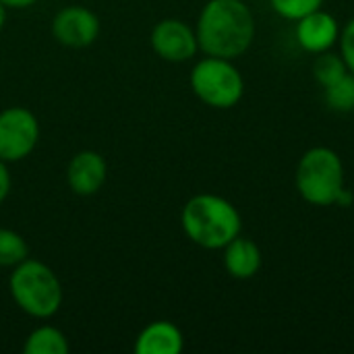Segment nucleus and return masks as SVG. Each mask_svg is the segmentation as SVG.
Here are the masks:
<instances>
[{
	"instance_id": "9b49d317",
	"label": "nucleus",
	"mask_w": 354,
	"mask_h": 354,
	"mask_svg": "<svg viewBox=\"0 0 354 354\" xmlns=\"http://www.w3.org/2000/svg\"><path fill=\"white\" fill-rule=\"evenodd\" d=\"M224 270L234 280H251L263 266L261 249L255 241L239 234L224 249Z\"/></svg>"
},
{
	"instance_id": "a211bd4d",
	"label": "nucleus",
	"mask_w": 354,
	"mask_h": 354,
	"mask_svg": "<svg viewBox=\"0 0 354 354\" xmlns=\"http://www.w3.org/2000/svg\"><path fill=\"white\" fill-rule=\"evenodd\" d=\"M340 56L346 62V68L354 75V17L340 29Z\"/></svg>"
},
{
	"instance_id": "ddd939ff",
	"label": "nucleus",
	"mask_w": 354,
	"mask_h": 354,
	"mask_svg": "<svg viewBox=\"0 0 354 354\" xmlns=\"http://www.w3.org/2000/svg\"><path fill=\"white\" fill-rule=\"evenodd\" d=\"M71 351L68 338L62 330L54 326L35 328L23 342L25 354H66Z\"/></svg>"
},
{
	"instance_id": "0eeeda50",
	"label": "nucleus",
	"mask_w": 354,
	"mask_h": 354,
	"mask_svg": "<svg viewBox=\"0 0 354 354\" xmlns=\"http://www.w3.org/2000/svg\"><path fill=\"white\" fill-rule=\"evenodd\" d=\"M151 50L166 62H187L199 52L195 29L180 19H162L149 35Z\"/></svg>"
},
{
	"instance_id": "aec40b11",
	"label": "nucleus",
	"mask_w": 354,
	"mask_h": 354,
	"mask_svg": "<svg viewBox=\"0 0 354 354\" xmlns=\"http://www.w3.org/2000/svg\"><path fill=\"white\" fill-rule=\"evenodd\" d=\"M6 8H29L33 6L37 0H0Z\"/></svg>"
},
{
	"instance_id": "4be33fe9",
	"label": "nucleus",
	"mask_w": 354,
	"mask_h": 354,
	"mask_svg": "<svg viewBox=\"0 0 354 354\" xmlns=\"http://www.w3.org/2000/svg\"><path fill=\"white\" fill-rule=\"evenodd\" d=\"M4 23H6V6L0 2V29L4 27Z\"/></svg>"
},
{
	"instance_id": "6e6552de",
	"label": "nucleus",
	"mask_w": 354,
	"mask_h": 354,
	"mask_svg": "<svg viewBox=\"0 0 354 354\" xmlns=\"http://www.w3.org/2000/svg\"><path fill=\"white\" fill-rule=\"evenodd\" d=\"M52 35L64 48H87L100 35V19L87 6H64L52 19Z\"/></svg>"
},
{
	"instance_id": "f8f14e48",
	"label": "nucleus",
	"mask_w": 354,
	"mask_h": 354,
	"mask_svg": "<svg viewBox=\"0 0 354 354\" xmlns=\"http://www.w3.org/2000/svg\"><path fill=\"white\" fill-rule=\"evenodd\" d=\"M133 348L137 354H178L185 348V336L176 324L160 319L139 332Z\"/></svg>"
},
{
	"instance_id": "dca6fc26",
	"label": "nucleus",
	"mask_w": 354,
	"mask_h": 354,
	"mask_svg": "<svg viewBox=\"0 0 354 354\" xmlns=\"http://www.w3.org/2000/svg\"><path fill=\"white\" fill-rule=\"evenodd\" d=\"M344 73H348V68H346V62L340 54H336L332 50L317 54V58L313 62V77L322 89L328 87L330 83H334L336 79H340Z\"/></svg>"
},
{
	"instance_id": "f03ea898",
	"label": "nucleus",
	"mask_w": 354,
	"mask_h": 354,
	"mask_svg": "<svg viewBox=\"0 0 354 354\" xmlns=\"http://www.w3.org/2000/svg\"><path fill=\"white\" fill-rule=\"evenodd\" d=\"M180 226L193 245L207 251H222L241 234L243 218L236 205L226 197L199 193L183 205Z\"/></svg>"
},
{
	"instance_id": "6ab92c4d",
	"label": "nucleus",
	"mask_w": 354,
	"mask_h": 354,
	"mask_svg": "<svg viewBox=\"0 0 354 354\" xmlns=\"http://www.w3.org/2000/svg\"><path fill=\"white\" fill-rule=\"evenodd\" d=\"M10 187H12V178H10V172H8V166H6L4 160H0V203L8 197Z\"/></svg>"
},
{
	"instance_id": "39448f33",
	"label": "nucleus",
	"mask_w": 354,
	"mask_h": 354,
	"mask_svg": "<svg viewBox=\"0 0 354 354\" xmlns=\"http://www.w3.org/2000/svg\"><path fill=\"white\" fill-rule=\"evenodd\" d=\"M189 83L197 100L216 110H230L245 95V79L228 58H201L195 62Z\"/></svg>"
},
{
	"instance_id": "2eb2a0df",
	"label": "nucleus",
	"mask_w": 354,
	"mask_h": 354,
	"mask_svg": "<svg viewBox=\"0 0 354 354\" xmlns=\"http://www.w3.org/2000/svg\"><path fill=\"white\" fill-rule=\"evenodd\" d=\"M27 257H29L27 241L10 228H0V268L12 270Z\"/></svg>"
},
{
	"instance_id": "7ed1b4c3",
	"label": "nucleus",
	"mask_w": 354,
	"mask_h": 354,
	"mask_svg": "<svg viewBox=\"0 0 354 354\" xmlns=\"http://www.w3.org/2000/svg\"><path fill=\"white\" fill-rule=\"evenodd\" d=\"M8 292L15 305L35 319H50L58 313L64 290L50 266L37 259H25L8 276Z\"/></svg>"
},
{
	"instance_id": "9d476101",
	"label": "nucleus",
	"mask_w": 354,
	"mask_h": 354,
	"mask_svg": "<svg viewBox=\"0 0 354 354\" xmlns=\"http://www.w3.org/2000/svg\"><path fill=\"white\" fill-rule=\"evenodd\" d=\"M108 176V164L100 151L83 149L75 153L66 166V183L75 195L89 197L95 195Z\"/></svg>"
},
{
	"instance_id": "412c9836",
	"label": "nucleus",
	"mask_w": 354,
	"mask_h": 354,
	"mask_svg": "<svg viewBox=\"0 0 354 354\" xmlns=\"http://www.w3.org/2000/svg\"><path fill=\"white\" fill-rule=\"evenodd\" d=\"M354 201V195L351 189H344L342 193H340V197H338V201H336V205H340V207H348V205H353Z\"/></svg>"
},
{
	"instance_id": "f257e3e1",
	"label": "nucleus",
	"mask_w": 354,
	"mask_h": 354,
	"mask_svg": "<svg viewBox=\"0 0 354 354\" xmlns=\"http://www.w3.org/2000/svg\"><path fill=\"white\" fill-rule=\"evenodd\" d=\"M195 33L205 56L236 60L253 46L257 25L245 0H207Z\"/></svg>"
},
{
	"instance_id": "423d86ee",
	"label": "nucleus",
	"mask_w": 354,
	"mask_h": 354,
	"mask_svg": "<svg viewBox=\"0 0 354 354\" xmlns=\"http://www.w3.org/2000/svg\"><path fill=\"white\" fill-rule=\"evenodd\" d=\"M39 141L37 116L23 106H10L0 112V160L21 162Z\"/></svg>"
},
{
	"instance_id": "20e7f679",
	"label": "nucleus",
	"mask_w": 354,
	"mask_h": 354,
	"mask_svg": "<svg viewBox=\"0 0 354 354\" xmlns=\"http://www.w3.org/2000/svg\"><path fill=\"white\" fill-rule=\"evenodd\" d=\"M295 185L303 201H307L309 205H336L340 193L346 189L344 162L340 153L326 145L307 149L297 164Z\"/></svg>"
},
{
	"instance_id": "4468645a",
	"label": "nucleus",
	"mask_w": 354,
	"mask_h": 354,
	"mask_svg": "<svg viewBox=\"0 0 354 354\" xmlns=\"http://www.w3.org/2000/svg\"><path fill=\"white\" fill-rule=\"evenodd\" d=\"M326 106L334 112H353L354 108V75L348 71L328 87H324Z\"/></svg>"
},
{
	"instance_id": "1a4fd4ad",
	"label": "nucleus",
	"mask_w": 354,
	"mask_h": 354,
	"mask_svg": "<svg viewBox=\"0 0 354 354\" xmlns=\"http://www.w3.org/2000/svg\"><path fill=\"white\" fill-rule=\"evenodd\" d=\"M340 23L338 19L324 10V8H317L309 15H305L303 19L297 21L295 25V37H297V44L309 52V54H322V52H328L332 50L338 39H340Z\"/></svg>"
},
{
	"instance_id": "f3484780",
	"label": "nucleus",
	"mask_w": 354,
	"mask_h": 354,
	"mask_svg": "<svg viewBox=\"0 0 354 354\" xmlns=\"http://www.w3.org/2000/svg\"><path fill=\"white\" fill-rule=\"evenodd\" d=\"M326 0H270V6L274 8V12L286 21L297 23L299 19H303L305 15L324 8Z\"/></svg>"
},
{
	"instance_id": "5701e85b",
	"label": "nucleus",
	"mask_w": 354,
	"mask_h": 354,
	"mask_svg": "<svg viewBox=\"0 0 354 354\" xmlns=\"http://www.w3.org/2000/svg\"><path fill=\"white\" fill-rule=\"evenodd\" d=\"M353 114H354V108H353Z\"/></svg>"
}]
</instances>
